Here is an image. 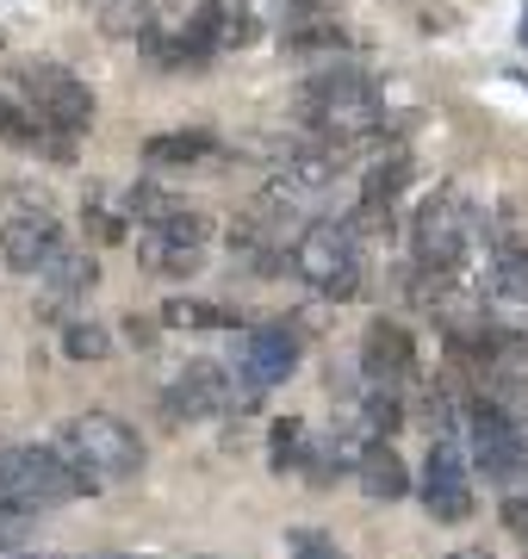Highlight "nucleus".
Returning <instances> with one entry per match:
<instances>
[{"label": "nucleus", "mask_w": 528, "mask_h": 559, "mask_svg": "<svg viewBox=\"0 0 528 559\" xmlns=\"http://www.w3.org/2000/svg\"><path fill=\"white\" fill-rule=\"evenodd\" d=\"M50 448L62 454V466L87 485V491H100V485H124L143 473V441L131 423L106 417V411H87V417L62 423Z\"/></svg>", "instance_id": "f257e3e1"}, {"label": "nucleus", "mask_w": 528, "mask_h": 559, "mask_svg": "<svg viewBox=\"0 0 528 559\" xmlns=\"http://www.w3.org/2000/svg\"><path fill=\"white\" fill-rule=\"evenodd\" d=\"M292 274L324 299H355L367 280V230L355 218H311L292 237Z\"/></svg>", "instance_id": "f03ea898"}, {"label": "nucleus", "mask_w": 528, "mask_h": 559, "mask_svg": "<svg viewBox=\"0 0 528 559\" xmlns=\"http://www.w3.org/2000/svg\"><path fill=\"white\" fill-rule=\"evenodd\" d=\"M299 106H305L317 143H329L336 156L361 150V143H380V131H386V100L361 75H317Z\"/></svg>", "instance_id": "7ed1b4c3"}, {"label": "nucleus", "mask_w": 528, "mask_h": 559, "mask_svg": "<svg viewBox=\"0 0 528 559\" xmlns=\"http://www.w3.org/2000/svg\"><path fill=\"white\" fill-rule=\"evenodd\" d=\"M479 242V212L460 187H442L435 200L417 205V224H410V255L423 274H460L467 249Z\"/></svg>", "instance_id": "20e7f679"}, {"label": "nucleus", "mask_w": 528, "mask_h": 559, "mask_svg": "<svg viewBox=\"0 0 528 559\" xmlns=\"http://www.w3.org/2000/svg\"><path fill=\"white\" fill-rule=\"evenodd\" d=\"M467 448H472V466H479L497 491H523L528 485V441L497 399L467 404Z\"/></svg>", "instance_id": "39448f33"}, {"label": "nucleus", "mask_w": 528, "mask_h": 559, "mask_svg": "<svg viewBox=\"0 0 528 559\" xmlns=\"http://www.w3.org/2000/svg\"><path fill=\"white\" fill-rule=\"evenodd\" d=\"M13 87H20L25 112H38L57 138H82L94 124V94H87L82 75H69L62 62H20L13 69Z\"/></svg>", "instance_id": "423d86ee"}, {"label": "nucleus", "mask_w": 528, "mask_h": 559, "mask_svg": "<svg viewBox=\"0 0 528 559\" xmlns=\"http://www.w3.org/2000/svg\"><path fill=\"white\" fill-rule=\"evenodd\" d=\"M205 249H212V218L205 212H187V205H175V212H163L156 224H137V255L156 267V274H193L205 261Z\"/></svg>", "instance_id": "0eeeda50"}, {"label": "nucleus", "mask_w": 528, "mask_h": 559, "mask_svg": "<svg viewBox=\"0 0 528 559\" xmlns=\"http://www.w3.org/2000/svg\"><path fill=\"white\" fill-rule=\"evenodd\" d=\"M230 404H249V392L230 373H224L218 360H187L181 373L168 380L163 392V411L175 423H200V417H218V411H230Z\"/></svg>", "instance_id": "6e6552de"}, {"label": "nucleus", "mask_w": 528, "mask_h": 559, "mask_svg": "<svg viewBox=\"0 0 528 559\" xmlns=\"http://www.w3.org/2000/svg\"><path fill=\"white\" fill-rule=\"evenodd\" d=\"M423 510L435 522H467L472 516V473H467V454L454 436H435L429 441V460H423Z\"/></svg>", "instance_id": "1a4fd4ad"}, {"label": "nucleus", "mask_w": 528, "mask_h": 559, "mask_svg": "<svg viewBox=\"0 0 528 559\" xmlns=\"http://www.w3.org/2000/svg\"><path fill=\"white\" fill-rule=\"evenodd\" d=\"M292 367H299V330H292V323H255V330L243 336L237 380H243L249 399H262L267 385H280Z\"/></svg>", "instance_id": "9d476101"}, {"label": "nucleus", "mask_w": 528, "mask_h": 559, "mask_svg": "<svg viewBox=\"0 0 528 559\" xmlns=\"http://www.w3.org/2000/svg\"><path fill=\"white\" fill-rule=\"evenodd\" d=\"M361 373H367V385H380V392L410 385V373H417L410 330H398V323H373V330L361 336Z\"/></svg>", "instance_id": "9b49d317"}, {"label": "nucleus", "mask_w": 528, "mask_h": 559, "mask_svg": "<svg viewBox=\"0 0 528 559\" xmlns=\"http://www.w3.org/2000/svg\"><path fill=\"white\" fill-rule=\"evenodd\" d=\"M0 255L13 261L20 274H44V267L62 255L57 218H50V212H20V218H7V230H0Z\"/></svg>", "instance_id": "f8f14e48"}, {"label": "nucleus", "mask_w": 528, "mask_h": 559, "mask_svg": "<svg viewBox=\"0 0 528 559\" xmlns=\"http://www.w3.org/2000/svg\"><path fill=\"white\" fill-rule=\"evenodd\" d=\"M355 479H361V491L373 503H398L410 491V466L398 460V448L380 436V441H367V448H361V460H355Z\"/></svg>", "instance_id": "ddd939ff"}, {"label": "nucleus", "mask_w": 528, "mask_h": 559, "mask_svg": "<svg viewBox=\"0 0 528 559\" xmlns=\"http://www.w3.org/2000/svg\"><path fill=\"white\" fill-rule=\"evenodd\" d=\"M44 299L57 305H75L82 299V293H94V280H100V267H94V255H69V249H62L57 261H50V267H44Z\"/></svg>", "instance_id": "4468645a"}, {"label": "nucleus", "mask_w": 528, "mask_h": 559, "mask_svg": "<svg viewBox=\"0 0 528 559\" xmlns=\"http://www.w3.org/2000/svg\"><path fill=\"white\" fill-rule=\"evenodd\" d=\"M50 124L38 112H20V106L0 100V143H13V150H50V156H69V138H44Z\"/></svg>", "instance_id": "2eb2a0df"}, {"label": "nucleus", "mask_w": 528, "mask_h": 559, "mask_svg": "<svg viewBox=\"0 0 528 559\" xmlns=\"http://www.w3.org/2000/svg\"><path fill=\"white\" fill-rule=\"evenodd\" d=\"M410 175H417V168H410V156H386V162H373V168H367L361 200H367V205H386V212H392V200H398V193L410 187Z\"/></svg>", "instance_id": "dca6fc26"}, {"label": "nucleus", "mask_w": 528, "mask_h": 559, "mask_svg": "<svg viewBox=\"0 0 528 559\" xmlns=\"http://www.w3.org/2000/svg\"><path fill=\"white\" fill-rule=\"evenodd\" d=\"M491 293L516 311H528V249H504L491 261Z\"/></svg>", "instance_id": "f3484780"}, {"label": "nucleus", "mask_w": 528, "mask_h": 559, "mask_svg": "<svg viewBox=\"0 0 528 559\" xmlns=\"http://www.w3.org/2000/svg\"><path fill=\"white\" fill-rule=\"evenodd\" d=\"M218 150V138L212 131H168V138H149L143 143V156L149 162H200Z\"/></svg>", "instance_id": "a211bd4d"}, {"label": "nucleus", "mask_w": 528, "mask_h": 559, "mask_svg": "<svg viewBox=\"0 0 528 559\" xmlns=\"http://www.w3.org/2000/svg\"><path fill=\"white\" fill-rule=\"evenodd\" d=\"M163 323L168 330H230V311L224 305H205V299H168L163 305Z\"/></svg>", "instance_id": "6ab92c4d"}, {"label": "nucleus", "mask_w": 528, "mask_h": 559, "mask_svg": "<svg viewBox=\"0 0 528 559\" xmlns=\"http://www.w3.org/2000/svg\"><path fill=\"white\" fill-rule=\"evenodd\" d=\"M62 355L69 360H106L112 355V336H106L100 323H69V330H62Z\"/></svg>", "instance_id": "aec40b11"}, {"label": "nucleus", "mask_w": 528, "mask_h": 559, "mask_svg": "<svg viewBox=\"0 0 528 559\" xmlns=\"http://www.w3.org/2000/svg\"><path fill=\"white\" fill-rule=\"evenodd\" d=\"M274 473H286V466H305V423L299 417H280L274 423Z\"/></svg>", "instance_id": "412c9836"}, {"label": "nucleus", "mask_w": 528, "mask_h": 559, "mask_svg": "<svg viewBox=\"0 0 528 559\" xmlns=\"http://www.w3.org/2000/svg\"><path fill=\"white\" fill-rule=\"evenodd\" d=\"M286 547H292V559H343V554H336V540L317 535V528H292Z\"/></svg>", "instance_id": "4be33fe9"}, {"label": "nucleus", "mask_w": 528, "mask_h": 559, "mask_svg": "<svg viewBox=\"0 0 528 559\" xmlns=\"http://www.w3.org/2000/svg\"><path fill=\"white\" fill-rule=\"evenodd\" d=\"M504 522L516 528V535H528V485L523 491H504Z\"/></svg>", "instance_id": "5701e85b"}, {"label": "nucleus", "mask_w": 528, "mask_h": 559, "mask_svg": "<svg viewBox=\"0 0 528 559\" xmlns=\"http://www.w3.org/2000/svg\"><path fill=\"white\" fill-rule=\"evenodd\" d=\"M447 559H497L491 547H460V554H447Z\"/></svg>", "instance_id": "b1692460"}, {"label": "nucleus", "mask_w": 528, "mask_h": 559, "mask_svg": "<svg viewBox=\"0 0 528 559\" xmlns=\"http://www.w3.org/2000/svg\"><path fill=\"white\" fill-rule=\"evenodd\" d=\"M523 50H528V13H523Z\"/></svg>", "instance_id": "393cba45"}, {"label": "nucleus", "mask_w": 528, "mask_h": 559, "mask_svg": "<svg viewBox=\"0 0 528 559\" xmlns=\"http://www.w3.org/2000/svg\"><path fill=\"white\" fill-rule=\"evenodd\" d=\"M100 559H131V554H100Z\"/></svg>", "instance_id": "a878e982"}]
</instances>
